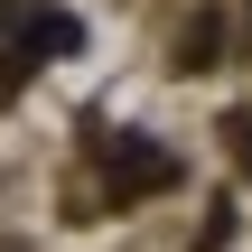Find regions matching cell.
Returning <instances> with one entry per match:
<instances>
[{"label":"cell","instance_id":"6da1fadb","mask_svg":"<svg viewBox=\"0 0 252 252\" xmlns=\"http://www.w3.org/2000/svg\"><path fill=\"white\" fill-rule=\"evenodd\" d=\"M112 187H122V196H140V187H168V159H159V150H122V159H112Z\"/></svg>","mask_w":252,"mask_h":252}]
</instances>
